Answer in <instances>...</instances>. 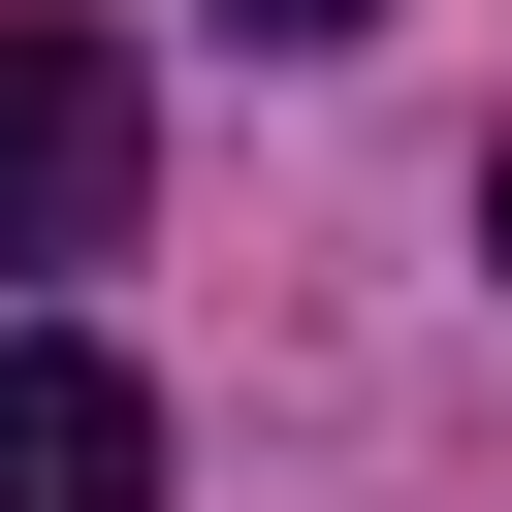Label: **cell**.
I'll list each match as a JSON object with an SVG mask.
<instances>
[{
	"mask_svg": "<svg viewBox=\"0 0 512 512\" xmlns=\"http://www.w3.org/2000/svg\"><path fill=\"white\" fill-rule=\"evenodd\" d=\"M128 192H160V128H128V32H0V288L128 256Z\"/></svg>",
	"mask_w": 512,
	"mask_h": 512,
	"instance_id": "cell-1",
	"label": "cell"
},
{
	"mask_svg": "<svg viewBox=\"0 0 512 512\" xmlns=\"http://www.w3.org/2000/svg\"><path fill=\"white\" fill-rule=\"evenodd\" d=\"M0 512H160V384L96 320H0Z\"/></svg>",
	"mask_w": 512,
	"mask_h": 512,
	"instance_id": "cell-2",
	"label": "cell"
},
{
	"mask_svg": "<svg viewBox=\"0 0 512 512\" xmlns=\"http://www.w3.org/2000/svg\"><path fill=\"white\" fill-rule=\"evenodd\" d=\"M224 32H384V0H224Z\"/></svg>",
	"mask_w": 512,
	"mask_h": 512,
	"instance_id": "cell-3",
	"label": "cell"
},
{
	"mask_svg": "<svg viewBox=\"0 0 512 512\" xmlns=\"http://www.w3.org/2000/svg\"><path fill=\"white\" fill-rule=\"evenodd\" d=\"M480 256H512V160H480Z\"/></svg>",
	"mask_w": 512,
	"mask_h": 512,
	"instance_id": "cell-4",
	"label": "cell"
}]
</instances>
